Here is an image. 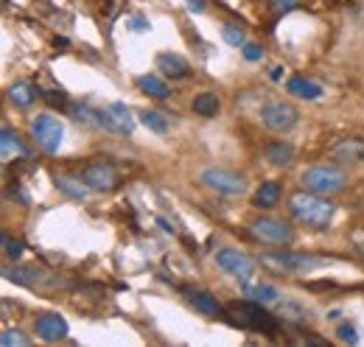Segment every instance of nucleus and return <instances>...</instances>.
Returning <instances> with one entry per match:
<instances>
[{
    "instance_id": "obj_6",
    "label": "nucleus",
    "mask_w": 364,
    "mask_h": 347,
    "mask_svg": "<svg viewBox=\"0 0 364 347\" xmlns=\"http://www.w3.org/2000/svg\"><path fill=\"white\" fill-rule=\"evenodd\" d=\"M31 134H34V140L40 143V149L46 154H56L62 149V140H65V127H62V121L56 115L40 112L31 121Z\"/></svg>"
},
{
    "instance_id": "obj_32",
    "label": "nucleus",
    "mask_w": 364,
    "mask_h": 347,
    "mask_svg": "<svg viewBox=\"0 0 364 347\" xmlns=\"http://www.w3.org/2000/svg\"><path fill=\"white\" fill-rule=\"evenodd\" d=\"M241 50H244V59H247V62H261V56H264V48L258 43L241 45Z\"/></svg>"
},
{
    "instance_id": "obj_37",
    "label": "nucleus",
    "mask_w": 364,
    "mask_h": 347,
    "mask_svg": "<svg viewBox=\"0 0 364 347\" xmlns=\"http://www.w3.org/2000/svg\"><path fill=\"white\" fill-rule=\"evenodd\" d=\"M353 241H356V250L364 255V230H362V233H356V238H353Z\"/></svg>"
},
{
    "instance_id": "obj_23",
    "label": "nucleus",
    "mask_w": 364,
    "mask_h": 347,
    "mask_svg": "<svg viewBox=\"0 0 364 347\" xmlns=\"http://www.w3.org/2000/svg\"><path fill=\"white\" fill-rule=\"evenodd\" d=\"M277 199H280V185L277 182H264L258 191H255V196H252V202H255V208H274L277 205Z\"/></svg>"
},
{
    "instance_id": "obj_33",
    "label": "nucleus",
    "mask_w": 364,
    "mask_h": 347,
    "mask_svg": "<svg viewBox=\"0 0 364 347\" xmlns=\"http://www.w3.org/2000/svg\"><path fill=\"white\" fill-rule=\"evenodd\" d=\"M297 3L300 0H269V9L274 14H289L291 9H297Z\"/></svg>"
},
{
    "instance_id": "obj_24",
    "label": "nucleus",
    "mask_w": 364,
    "mask_h": 347,
    "mask_svg": "<svg viewBox=\"0 0 364 347\" xmlns=\"http://www.w3.org/2000/svg\"><path fill=\"white\" fill-rule=\"evenodd\" d=\"M140 124H143L146 129H151L154 134H166V132L171 129L168 118H166L163 112H157V110H143V112H140Z\"/></svg>"
},
{
    "instance_id": "obj_31",
    "label": "nucleus",
    "mask_w": 364,
    "mask_h": 347,
    "mask_svg": "<svg viewBox=\"0 0 364 347\" xmlns=\"http://www.w3.org/2000/svg\"><path fill=\"white\" fill-rule=\"evenodd\" d=\"M336 336H339L342 342H348V345H356V342H359V331H356L350 322H342V325L336 328Z\"/></svg>"
},
{
    "instance_id": "obj_17",
    "label": "nucleus",
    "mask_w": 364,
    "mask_h": 347,
    "mask_svg": "<svg viewBox=\"0 0 364 347\" xmlns=\"http://www.w3.org/2000/svg\"><path fill=\"white\" fill-rule=\"evenodd\" d=\"M53 185H56L62 193H68L70 199H87V193H90V185L85 182V176L56 174V176H53Z\"/></svg>"
},
{
    "instance_id": "obj_25",
    "label": "nucleus",
    "mask_w": 364,
    "mask_h": 347,
    "mask_svg": "<svg viewBox=\"0 0 364 347\" xmlns=\"http://www.w3.org/2000/svg\"><path fill=\"white\" fill-rule=\"evenodd\" d=\"M0 154H3V160H11L14 154H23L20 137L9 129V127H3V132H0Z\"/></svg>"
},
{
    "instance_id": "obj_12",
    "label": "nucleus",
    "mask_w": 364,
    "mask_h": 347,
    "mask_svg": "<svg viewBox=\"0 0 364 347\" xmlns=\"http://www.w3.org/2000/svg\"><path fill=\"white\" fill-rule=\"evenodd\" d=\"M241 294H244V300H252V303H261V305H277L283 297H280V292L274 289L272 283H267V280H261V277H247V280H241Z\"/></svg>"
},
{
    "instance_id": "obj_30",
    "label": "nucleus",
    "mask_w": 364,
    "mask_h": 347,
    "mask_svg": "<svg viewBox=\"0 0 364 347\" xmlns=\"http://www.w3.org/2000/svg\"><path fill=\"white\" fill-rule=\"evenodd\" d=\"M0 238H3V252H6V258L17 260L20 255H23V244H20V241H14L9 233H3Z\"/></svg>"
},
{
    "instance_id": "obj_20",
    "label": "nucleus",
    "mask_w": 364,
    "mask_h": 347,
    "mask_svg": "<svg viewBox=\"0 0 364 347\" xmlns=\"http://www.w3.org/2000/svg\"><path fill=\"white\" fill-rule=\"evenodd\" d=\"M289 92L300 95L306 101H317L322 98V85H317L314 79H306V76H294V79H289Z\"/></svg>"
},
{
    "instance_id": "obj_4",
    "label": "nucleus",
    "mask_w": 364,
    "mask_h": 347,
    "mask_svg": "<svg viewBox=\"0 0 364 347\" xmlns=\"http://www.w3.org/2000/svg\"><path fill=\"white\" fill-rule=\"evenodd\" d=\"M261 263L272 272H314L319 266H325L322 258L314 255H303V252H291V250H277V252H261Z\"/></svg>"
},
{
    "instance_id": "obj_1",
    "label": "nucleus",
    "mask_w": 364,
    "mask_h": 347,
    "mask_svg": "<svg viewBox=\"0 0 364 347\" xmlns=\"http://www.w3.org/2000/svg\"><path fill=\"white\" fill-rule=\"evenodd\" d=\"M289 210H291V216L297 218L300 224L314 227V230H325V227L333 221V213H336V208H333L322 193H314V191L291 193Z\"/></svg>"
},
{
    "instance_id": "obj_11",
    "label": "nucleus",
    "mask_w": 364,
    "mask_h": 347,
    "mask_svg": "<svg viewBox=\"0 0 364 347\" xmlns=\"http://www.w3.org/2000/svg\"><path fill=\"white\" fill-rule=\"evenodd\" d=\"M3 277L11 280V283H20V286H53V274H48L46 269H37V266H3Z\"/></svg>"
},
{
    "instance_id": "obj_36",
    "label": "nucleus",
    "mask_w": 364,
    "mask_h": 347,
    "mask_svg": "<svg viewBox=\"0 0 364 347\" xmlns=\"http://www.w3.org/2000/svg\"><path fill=\"white\" fill-rule=\"evenodd\" d=\"M185 3H188V9H191V11H196V14H202V11L208 9V6H205V0H185Z\"/></svg>"
},
{
    "instance_id": "obj_15",
    "label": "nucleus",
    "mask_w": 364,
    "mask_h": 347,
    "mask_svg": "<svg viewBox=\"0 0 364 347\" xmlns=\"http://www.w3.org/2000/svg\"><path fill=\"white\" fill-rule=\"evenodd\" d=\"M331 157L336 163H345V166H356L364 160V140L362 137H345L339 143H333L331 149Z\"/></svg>"
},
{
    "instance_id": "obj_22",
    "label": "nucleus",
    "mask_w": 364,
    "mask_h": 347,
    "mask_svg": "<svg viewBox=\"0 0 364 347\" xmlns=\"http://www.w3.org/2000/svg\"><path fill=\"white\" fill-rule=\"evenodd\" d=\"M137 87H140L149 98H157V101H166V98L171 95L168 85H166L163 79H157V76H137Z\"/></svg>"
},
{
    "instance_id": "obj_34",
    "label": "nucleus",
    "mask_w": 364,
    "mask_h": 347,
    "mask_svg": "<svg viewBox=\"0 0 364 347\" xmlns=\"http://www.w3.org/2000/svg\"><path fill=\"white\" fill-rule=\"evenodd\" d=\"M129 28H132V31H149V20L135 14V17H129Z\"/></svg>"
},
{
    "instance_id": "obj_28",
    "label": "nucleus",
    "mask_w": 364,
    "mask_h": 347,
    "mask_svg": "<svg viewBox=\"0 0 364 347\" xmlns=\"http://www.w3.org/2000/svg\"><path fill=\"white\" fill-rule=\"evenodd\" d=\"M0 345L3 347H28L31 345V339H28L23 331L9 328V331H3V333H0Z\"/></svg>"
},
{
    "instance_id": "obj_14",
    "label": "nucleus",
    "mask_w": 364,
    "mask_h": 347,
    "mask_svg": "<svg viewBox=\"0 0 364 347\" xmlns=\"http://www.w3.org/2000/svg\"><path fill=\"white\" fill-rule=\"evenodd\" d=\"M34 328H37V336L46 339V342H59L70 331L68 328V319L62 314H40L37 322H34Z\"/></svg>"
},
{
    "instance_id": "obj_5",
    "label": "nucleus",
    "mask_w": 364,
    "mask_h": 347,
    "mask_svg": "<svg viewBox=\"0 0 364 347\" xmlns=\"http://www.w3.org/2000/svg\"><path fill=\"white\" fill-rule=\"evenodd\" d=\"M303 185H306V191H314V193L328 196V193L345 191L348 176L339 171L336 166H311L309 171L303 174Z\"/></svg>"
},
{
    "instance_id": "obj_16",
    "label": "nucleus",
    "mask_w": 364,
    "mask_h": 347,
    "mask_svg": "<svg viewBox=\"0 0 364 347\" xmlns=\"http://www.w3.org/2000/svg\"><path fill=\"white\" fill-rule=\"evenodd\" d=\"M157 70L163 76H171V79L191 76V65H188V59L180 56V53H157Z\"/></svg>"
},
{
    "instance_id": "obj_21",
    "label": "nucleus",
    "mask_w": 364,
    "mask_h": 347,
    "mask_svg": "<svg viewBox=\"0 0 364 347\" xmlns=\"http://www.w3.org/2000/svg\"><path fill=\"white\" fill-rule=\"evenodd\" d=\"M267 160L277 166V169H283V166H289L291 160H294V146L291 143H286V140H272L269 146H267Z\"/></svg>"
},
{
    "instance_id": "obj_7",
    "label": "nucleus",
    "mask_w": 364,
    "mask_h": 347,
    "mask_svg": "<svg viewBox=\"0 0 364 347\" xmlns=\"http://www.w3.org/2000/svg\"><path fill=\"white\" fill-rule=\"evenodd\" d=\"M261 124L269 132H291L300 124V112L289 101H272L261 110Z\"/></svg>"
},
{
    "instance_id": "obj_39",
    "label": "nucleus",
    "mask_w": 364,
    "mask_h": 347,
    "mask_svg": "<svg viewBox=\"0 0 364 347\" xmlns=\"http://www.w3.org/2000/svg\"><path fill=\"white\" fill-rule=\"evenodd\" d=\"M157 224H160V227H163V230H168V233H171V224H168V221H166V218H157Z\"/></svg>"
},
{
    "instance_id": "obj_3",
    "label": "nucleus",
    "mask_w": 364,
    "mask_h": 347,
    "mask_svg": "<svg viewBox=\"0 0 364 347\" xmlns=\"http://www.w3.org/2000/svg\"><path fill=\"white\" fill-rule=\"evenodd\" d=\"M199 182L219 193V196H244L247 193V176L238 171H230V169H219V166H210L199 174Z\"/></svg>"
},
{
    "instance_id": "obj_27",
    "label": "nucleus",
    "mask_w": 364,
    "mask_h": 347,
    "mask_svg": "<svg viewBox=\"0 0 364 347\" xmlns=\"http://www.w3.org/2000/svg\"><path fill=\"white\" fill-rule=\"evenodd\" d=\"M34 98H37V90L31 85H23V82H20V85H14L9 90V101H11L14 107H23V110H26V107L34 104Z\"/></svg>"
},
{
    "instance_id": "obj_19",
    "label": "nucleus",
    "mask_w": 364,
    "mask_h": 347,
    "mask_svg": "<svg viewBox=\"0 0 364 347\" xmlns=\"http://www.w3.org/2000/svg\"><path fill=\"white\" fill-rule=\"evenodd\" d=\"M191 110H193L196 115H202V118H216L219 110H222V101H219L216 92H199V95L191 101Z\"/></svg>"
},
{
    "instance_id": "obj_38",
    "label": "nucleus",
    "mask_w": 364,
    "mask_h": 347,
    "mask_svg": "<svg viewBox=\"0 0 364 347\" xmlns=\"http://www.w3.org/2000/svg\"><path fill=\"white\" fill-rule=\"evenodd\" d=\"M269 79H272V82H280V79H283V68H272Z\"/></svg>"
},
{
    "instance_id": "obj_35",
    "label": "nucleus",
    "mask_w": 364,
    "mask_h": 347,
    "mask_svg": "<svg viewBox=\"0 0 364 347\" xmlns=\"http://www.w3.org/2000/svg\"><path fill=\"white\" fill-rule=\"evenodd\" d=\"M46 101L48 104H53V107H65V104H68L62 92H46Z\"/></svg>"
},
{
    "instance_id": "obj_26",
    "label": "nucleus",
    "mask_w": 364,
    "mask_h": 347,
    "mask_svg": "<svg viewBox=\"0 0 364 347\" xmlns=\"http://www.w3.org/2000/svg\"><path fill=\"white\" fill-rule=\"evenodd\" d=\"M68 110H70V115H73L79 124H85V127H101V112L92 110L90 104H70Z\"/></svg>"
},
{
    "instance_id": "obj_29",
    "label": "nucleus",
    "mask_w": 364,
    "mask_h": 347,
    "mask_svg": "<svg viewBox=\"0 0 364 347\" xmlns=\"http://www.w3.org/2000/svg\"><path fill=\"white\" fill-rule=\"evenodd\" d=\"M222 37H225V43L232 45V48L247 45V34H244L241 26H225V28H222Z\"/></svg>"
},
{
    "instance_id": "obj_10",
    "label": "nucleus",
    "mask_w": 364,
    "mask_h": 347,
    "mask_svg": "<svg viewBox=\"0 0 364 347\" xmlns=\"http://www.w3.org/2000/svg\"><path fill=\"white\" fill-rule=\"evenodd\" d=\"M216 263H219L222 272H228V274L238 277V280H247V277L255 274V260L250 258V255H244L241 250H232V247L216 250Z\"/></svg>"
},
{
    "instance_id": "obj_18",
    "label": "nucleus",
    "mask_w": 364,
    "mask_h": 347,
    "mask_svg": "<svg viewBox=\"0 0 364 347\" xmlns=\"http://www.w3.org/2000/svg\"><path fill=\"white\" fill-rule=\"evenodd\" d=\"M185 297H188V303L193 305V311H199V314H205V316H219V314H222L219 300H216L213 294H208V292L191 289V292H185Z\"/></svg>"
},
{
    "instance_id": "obj_8",
    "label": "nucleus",
    "mask_w": 364,
    "mask_h": 347,
    "mask_svg": "<svg viewBox=\"0 0 364 347\" xmlns=\"http://www.w3.org/2000/svg\"><path fill=\"white\" fill-rule=\"evenodd\" d=\"M101 112V129L112 132V134H132L135 132V115L129 112V107L127 104H121V101H112V104H107L104 110H98Z\"/></svg>"
},
{
    "instance_id": "obj_9",
    "label": "nucleus",
    "mask_w": 364,
    "mask_h": 347,
    "mask_svg": "<svg viewBox=\"0 0 364 347\" xmlns=\"http://www.w3.org/2000/svg\"><path fill=\"white\" fill-rule=\"evenodd\" d=\"M247 230L264 244H280L283 247V244H291V238H294L291 227L286 221H280V218H255Z\"/></svg>"
},
{
    "instance_id": "obj_2",
    "label": "nucleus",
    "mask_w": 364,
    "mask_h": 347,
    "mask_svg": "<svg viewBox=\"0 0 364 347\" xmlns=\"http://www.w3.org/2000/svg\"><path fill=\"white\" fill-rule=\"evenodd\" d=\"M228 316L238 328H250V331H258V333H267V336L277 333V319L267 311V305L261 303H252V300L232 303L228 308Z\"/></svg>"
},
{
    "instance_id": "obj_13",
    "label": "nucleus",
    "mask_w": 364,
    "mask_h": 347,
    "mask_svg": "<svg viewBox=\"0 0 364 347\" xmlns=\"http://www.w3.org/2000/svg\"><path fill=\"white\" fill-rule=\"evenodd\" d=\"M82 176L90 185V191H112L118 185V171L112 163H90Z\"/></svg>"
}]
</instances>
